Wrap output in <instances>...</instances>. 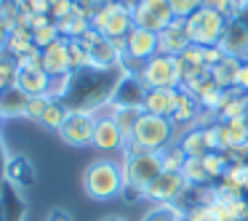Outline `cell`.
<instances>
[{
	"mask_svg": "<svg viewBox=\"0 0 248 221\" xmlns=\"http://www.w3.org/2000/svg\"><path fill=\"white\" fill-rule=\"evenodd\" d=\"M83 189L93 200H112L123 194V165H118L115 160H93L83 173Z\"/></svg>",
	"mask_w": 248,
	"mask_h": 221,
	"instance_id": "cell-1",
	"label": "cell"
},
{
	"mask_svg": "<svg viewBox=\"0 0 248 221\" xmlns=\"http://www.w3.org/2000/svg\"><path fill=\"white\" fill-rule=\"evenodd\" d=\"M163 173V160H160V152H150V149H141V152H128L123 162V181L125 189L141 194L144 197V189L155 181L157 176ZM123 189V192H125Z\"/></svg>",
	"mask_w": 248,
	"mask_h": 221,
	"instance_id": "cell-2",
	"label": "cell"
},
{
	"mask_svg": "<svg viewBox=\"0 0 248 221\" xmlns=\"http://www.w3.org/2000/svg\"><path fill=\"white\" fill-rule=\"evenodd\" d=\"M173 139V123L171 118H157V115H141L139 123L134 125V133L125 141L128 144V152H160L163 147H168Z\"/></svg>",
	"mask_w": 248,
	"mask_h": 221,
	"instance_id": "cell-3",
	"label": "cell"
},
{
	"mask_svg": "<svg viewBox=\"0 0 248 221\" xmlns=\"http://www.w3.org/2000/svg\"><path fill=\"white\" fill-rule=\"evenodd\" d=\"M230 19L221 16L216 11H208V8L200 6L192 16L184 19L187 24V38L192 45H200V48H208V45H219L221 35H224V27Z\"/></svg>",
	"mask_w": 248,
	"mask_h": 221,
	"instance_id": "cell-4",
	"label": "cell"
},
{
	"mask_svg": "<svg viewBox=\"0 0 248 221\" xmlns=\"http://www.w3.org/2000/svg\"><path fill=\"white\" fill-rule=\"evenodd\" d=\"M139 80L144 88H182V72H179L176 56L157 54L141 64Z\"/></svg>",
	"mask_w": 248,
	"mask_h": 221,
	"instance_id": "cell-5",
	"label": "cell"
},
{
	"mask_svg": "<svg viewBox=\"0 0 248 221\" xmlns=\"http://www.w3.org/2000/svg\"><path fill=\"white\" fill-rule=\"evenodd\" d=\"M131 16H134V27L150 29L155 35L163 32L176 19L171 6H168V0H136L131 6Z\"/></svg>",
	"mask_w": 248,
	"mask_h": 221,
	"instance_id": "cell-6",
	"label": "cell"
},
{
	"mask_svg": "<svg viewBox=\"0 0 248 221\" xmlns=\"http://www.w3.org/2000/svg\"><path fill=\"white\" fill-rule=\"evenodd\" d=\"M93 128H96L93 112H88V109H70L56 133L70 147H88L93 141Z\"/></svg>",
	"mask_w": 248,
	"mask_h": 221,
	"instance_id": "cell-7",
	"label": "cell"
},
{
	"mask_svg": "<svg viewBox=\"0 0 248 221\" xmlns=\"http://www.w3.org/2000/svg\"><path fill=\"white\" fill-rule=\"evenodd\" d=\"M189 184L184 181V176L179 171H163L150 187L144 189V197L152 200L155 205H168L182 200V194H187Z\"/></svg>",
	"mask_w": 248,
	"mask_h": 221,
	"instance_id": "cell-8",
	"label": "cell"
},
{
	"mask_svg": "<svg viewBox=\"0 0 248 221\" xmlns=\"http://www.w3.org/2000/svg\"><path fill=\"white\" fill-rule=\"evenodd\" d=\"M176 102H179V88H147L144 99H141V109L147 115L171 118L176 112Z\"/></svg>",
	"mask_w": 248,
	"mask_h": 221,
	"instance_id": "cell-9",
	"label": "cell"
},
{
	"mask_svg": "<svg viewBox=\"0 0 248 221\" xmlns=\"http://www.w3.org/2000/svg\"><path fill=\"white\" fill-rule=\"evenodd\" d=\"M189 38H187V24L184 19H173L163 32H157V54L166 56H179L189 48Z\"/></svg>",
	"mask_w": 248,
	"mask_h": 221,
	"instance_id": "cell-10",
	"label": "cell"
},
{
	"mask_svg": "<svg viewBox=\"0 0 248 221\" xmlns=\"http://www.w3.org/2000/svg\"><path fill=\"white\" fill-rule=\"evenodd\" d=\"M219 48L227 56H235L240 61H248V29L237 19H230L224 27V35L219 40Z\"/></svg>",
	"mask_w": 248,
	"mask_h": 221,
	"instance_id": "cell-11",
	"label": "cell"
},
{
	"mask_svg": "<svg viewBox=\"0 0 248 221\" xmlns=\"http://www.w3.org/2000/svg\"><path fill=\"white\" fill-rule=\"evenodd\" d=\"M128 43V59L134 61H150L152 56H157V35L150 32V29H141V27H134L125 38Z\"/></svg>",
	"mask_w": 248,
	"mask_h": 221,
	"instance_id": "cell-12",
	"label": "cell"
},
{
	"mask_svg": "<svg viewBox=\"0 0 248 221\" xmlns=\"http://www.w3.org/2000/svg\"><path fill=\"white\" fill-rule=\"evenodd\" d=\"M16 86L22 88L27 96H48L51 75L43 70V67H19Z\"/></svg>",
	"mask_w": 248,
	"mask_h": 221,
	"instance_id": "cell-13",
	"label": "cell"
},
{
	"mask_svg": "<svg viewBox=\"0 0 248 221\" xmlns=\"http://www.w3.org/2000/svg\"><path fill=\"white\" fill-rule=\"evenodd\" d=\"M96 149H104V152H112V149H120L125 144L123 133H120L118 123L112 118H96V128H93V141H91Z\"/></svg>",
	"mask_w": 248,
	"mask_h": 221,
	"instance_id": "cell-14",
	"label": "cell"
},
{
	"mask_svg": "<svg viewBox=\"0 0 248 221\" xmlns=\"http://www.w3.org/2000/svg\"><path fill=\"white\" fill-rule=\"evenodd\" d=\"M43 70L48 72L51 77L72 72L70 51H67V38H62V40H56V43H51L48 48H43Z\"/></svg>",
	"mask_w": 248,
	"mask_h": 221,
	"instance_id": "cell-15",
	"label": "cell"
},
{
	"mask_svg": "<svg viewBox=\"0 0 248 221\" xmlns=\"http://www.w3.org/2000/svg\"><path fill=\"white\" fill-rule=\"evenodd\" d=\"M88 54H91V64H88L91 70H112L115 64L123 61V56L118 54V48L112 45V40L104 38V35L88 48Z\"/></svg>",
	"mask_w": 248,
	"mask_h": 221,
	"instance_id": "cell-16",
	"label": "cell"
},
{
	"mask_svg": "<svg viewBox=\"0 0 248 221\" xmlns=\"http://www.w3.org/2000/svg\"><path fill=\"white\" fill-rule=\"evenodd\" d=\"M30 96L19 86L3 88L0 91V118H27Z\"/></svg>",
	"mask_w": 248,
	"mask_h": 221,
	"instance_id": "cell-17",
	"label": "cell"
},
{
	"mask_svg": "<svg viewBox=\"0 0 248 221\" xmlns=\"http://www.w3.org/2000/svg\"><path fill=\"white\" fill-rule=\"evenodd\" d=\"M240 64H243L240 59L224 54V59L216 61V64L211 67V80H214L221 91H232V88L237 86V72H240Z\"/></svg>",
	"mask_w": 248,
	"mask_h": 221,
	"instance_id": "cell-18",
	"label": "cell"
},
{
	"mask_svg": "<svg viewBox=\"0 0 248 221\" xmlns=\"http://www.w3.org/2000/svg\"><path fill=\"white\" fill-rule=\"evenodd\" d=\"M134 29V16H131V8L125 6L123 0H118V6H115L112 16H109L107 27H104V38L115 40V38H128V32Z\"/></svg>",
	"mask_w": 248,
	"mask_h": 221,
	"instance_id": "cell-19",
	"label": "cell"
},
{
	"mask_svg": "<svg viewBox=\"0 0 248 221\" xmlns=\"http://www.w3.org/2000/svg\"><path fill=\"white\" fill-rule=\"evenodd\" d=\"M141 115H144L141 104H120V102H115V107H112V112H109V118L118 123V128H120V133H123V139L128 141L131 133H134V125L139 123Z\"/></svg>",
	"mask_w": 248,
	"mask_h": 221,
	"instance_id": "cell-20",
	"label": "cell"
},
{
	"mask_svg": "<svg viewBox=\"0 0 248 221\" xmlns=\"http://www.w3.org/2000/svg\"><path fill=\"white\" fill-rule=\"evenodd\" d=\"M198 112H200V104H198V99L192 96V93H187V91H182L179 88V102H176V112L171 115V123L173 125H189V123H195L198 120Z\"/></svg>",
	"mask_w": 248,
	"mask_h": 221,
	"instance_id": "cell-21",
	"label": "cell"
},
{
	"mask_svg": "<svg viewBox=\"0 0 248 221\" xmlns=\"http://www.w3.org/2000/svg\"><path fill=\"white\" fill-rule=\"evenodd\" d=\"M246 115H248V96L240 93L237 88L227 91L224 104L219 109V120H235V118H246Z\"/></svg>",
	"mask_w": 248,
	"mask_h": 221,
	"instance_id": "cell-22",
	"label": "cell"
},
{
	"mask_svg": "<svg viewBox=\"0 0 248 221\" xmlns=\"http://www.w3.org/2000/svg\"><path fill=\"white\" fill-rule=\"evenodd\" d=\"M30 48H35V40H32V29L27 27H14L8 32V40H6V54L19 59L22 54H27Z\"/></svg>",
	"mask_w": 248,
	"mask_h": 221,
	"instance_id": "cell-23",
	"label": "cell"
},
{
	"mask_svg": "<svg viewBox=\"0 0 248 221\" xmlns=\"http://www.w3.org/2000/svg\"><path fill=\"white\" fill-rule=\"evenodd\" d=\"M179 147L184 149V155L187 157H205L208 155V141H205V131L203 128H189L187 133H184V139L179 141Z\"/></svg>",
	"mask_w": 248,
	"mask_h": 221,
	"instance_id": "cell-24",
	"label": "cell"
},
{
	"mask_svg": "<svg viewBox=\"0 0 248 221\" xmlns=\"http://www.w3.org/2000/svg\"><path fill=\"white\" fill-rule=\"evenodd\" d=\"M182 176L189 187H205V184L211 181L208 171H205V165H203V157H187V160H184V168H182Z\"/></svg>",
	"mask_w": 248,
	"mask_h": 221,
	"instance_id": "cell-25",
	"label": "cell"
},
{
	"mask_svg": "<svg viewBox=\"0 0 248 221\" xmlns=\"http://www.w3.org/2000/svg\"><path fill=\"white\" fill-rule=\"evenodd\" d=\"M67 51H70V64L72 72H80L91 64V54H88V45H83V40L78 38H67Z\"/></svg>",
	"mask_w": 248,
	"mask_h": 221,
	"instance_id": "cell-26",
	"label": "cell"
},
{
	"mask_svg": "<svg viewBox=\"0 0 248 221\" xmlns=\"http://www.w3.org/2000/svg\"><path fill=\"white\" fill-rule=\"evenodd\" d=\"M6 173L16 187H24V184L32 181V171H30V162L24 157H14V160L6 162Z\"/></svg>",
	"mask_w": 248,
	"mask_h": 221,
	"instance_id": "cell-27",
	"label": "cell"
},
{
	"mask_svg": "<svg viewBox=\"0 0 248 221\" xmlns=\"http://www.w3.org/2000/svg\"><path fill=\"white\" fill-rule=\"evenodd\" d=\"M160 160H163V171H179L182 173L187 155H184V149L179 144H168L160 149Z\"/></svg>",
	"mask_w": 248,
	"mask_h": 221,
	"instance_id": "cell-28",
	"label": "cell"
},
{
	"mask_svg": "<svg viewBox=\"0 0 248 221\" xmlns=\"http://www.w3.org/2000/svg\"><path fill=\"white\" fill-rule=\"evenodd\" d=\"M141 221H184V210L176 208V203L155 205L152 210H147V216Z\"/></svg>",
	"mask_w": 248,
	"mask_h": 221,
	"instance_id": "cell-29",
	"label": "cell"
},
{
	"mask_svg": "<svg viewBox=\"0 0 248 221\" xmlns=\"http://www.w3.org/2000/svg\"><path fill=\"white\" fill-rule=\"evenodd\" d=\"M16 75H19V64L14 56H8L6 51L0 54V91L3 88H11L16 86Z\"/></svg>",
	"mask_w": 248,
	"mask_h": 221,
	"instance_id": "cell-30",
	"label": "cell"
},
{
	"mask_svg": "<svg viewBox=\"0 0 248 221\" xmlns=\"http://www.w3.org/2000/svg\"><path fill=\"white\" fill-rule=\"evenodd\" d=\"M67 112H70V109L62 102H51L48 109L43 112V118H40V125H46L48 131H59L62 123H64V118H67Z\"/></svg>",
	"mask_w": 248,
	"mask_h": 221,
	"instance_id": "cell-31",
	"label": "cell"
},
{
	"mask_svg": "<svg viewBox=\"0 0 248 221\" xmlns=\"http://www.w3.org/2000/svg\"><path fill=\"white\" fill-rule=\"evenodd\" d=\"M203 165H205V171H208L211 178H221L227 173V168H230V160H227L224 152H208V155L203 157Z\"/></svg>",
	"mask_w": 248,
	"mask_h": 221,
	"instance_id": "cell-32",
	"label": "cell"
},
{
	"mask_svg": "<svg viewBox=\"0 0 248 221\" xmlns=\"http://www.w3.org/2000/svg\"><path fill=\"white\" fill-rule=\"evenodd\" d=\"M3 205H6V221H24L27 210H24V203L19 200L16 192H6L3 194Z\"/></svg>",
	"mask_w": 248,
	"mask_h": 221,
	"instance_id": "cell-33",
	"label": "cell"
},
{
	"mask_svg": "<svg viewBox=\"0 0 248 221\" xmlns=\"http://www.w3.org/2000/svg\"><path fill=\"white\" fill-rule=\"evenodd\" d=\"M32 40H35V48H48L51 43H56V40H62V35H59V29H56V24L51 22V24H46V27H40V29H32Z\"/></svg>",
	"mask_w": 248,
	"mask_h": 221,
	"instance_id": "cell-34",
	"label": "cell"
},
{
	"mask_svg": "<svg viewBox=\"0 0 248 221\" xmlns=\"http://www.w3.org/2000/svg\"><path fill=\"white\" fill-rule=\"evenodd\" d=\"M72 72H67V75H54L51 77V86H48V99H54V102H62V99L67 96V91L72 88Z\"/></svg>",
	"mask_w": 248,
	"mask_h": 221,
	"instance_id": "cell-35",
	"label": "cell"
},
{
	"mask_svg": "<svg viewBox=\"0 0 248 221\" xmlns=\"http://www.w3.org/2000/svg\"><path fill=\"white\" fill-rule=\"evenodd\" d=\"M168 6H171L176 19H187L200 8V0H168Z\"/></svg>",
	"mask_w": 248,
	"mask_h": 221,
	"instance_id": "cell-36",
	"label": "cell"
},
{
	"mask_svg": "<svg viewBox=\"0 0 248 221\" xmlns=\"http://www.w3.org/2000/svg\"><path fill=\"white\" fill-rule=\"evenodd\" d=\"M208 219L211 221H235V216H232L230 205H227V200L216 197L214 203L208 205Z\"/></svg>",
	"mask_w": 248,
	"mask_h": 221,
	"instance_id": "cell-37",
	"label": "cell"
},
{
	"mask_svg": "<svg viewBox=\"0 0 248 221\" xmlns=\"http://www.w3.org/2000/svg\"><path fill=\"white\" fill-rule=\"evenodd\" d=\"M51 102H54V99H48V96H30V102H27V118L30 120H38V123H40V118H43V112L48 109Z\"/></svg>",
	"mask_w": 248,
	"mask_h": 221,
	"instance_id": "cell-38",
	"label": "cell"
},
{
	"mask_svg": "<svg viewBox=\"0 0 248 221\" xmlns=\"http://www.w3.org/2000/svg\"><path fill=\"white\" fill-rule=\"evenodd\" d=\"M200 6L208 8V11L221 14L227 19H232V14H235V0H200Z\"/></svg>",
	"mask_w": 248,
	"mask_h": 221,
	"instance_id": "cell-39",
	"label": "cell"
},
{
	"mask_svg": "<svg viewBox=\"0 0 248 221\" xmlns=\"http://www.w3.org/2000/svg\"><path fill=\"white\" fill-rule=\"evenodd\" d=\"M235 221H248V200L246 197H235V200H227Z\"/></svg>",
	"mask_w": 248,
	"mask_h": 221,
	"instance_id": "cell-40",
	"label": "cell"
},
{
	"mask_svg": "<svg viewBox=\"0 0 248 221\" xmlns=\"http://www.w3.org/2000/svg\"><path fill=\"white\" fill-rule=\"evenodd\" d=\"M184 221H211L208 219V205H189L184 210Z\"/></svg>",
	"mask_w": 248,
	"mask_h": 221,
	"instance_id": "cell-41",
	"label": "cell"
},
{
	"mask_svg": "<svg viewBox=\"0 0 248 221\" xmlns=\"http://www.w3.org/2000/svg\"><path fill=\"white\" fill-rule=\"evenodd\" d=\"M224 59V51L219 48V45H208V48H203V61H205V67H214L216 61H221Z\"/></svg>",
	"mask_w": 248,
	"mask_h": 221,
	"instance_id": "cell-42",
	"label": "cell"
},
{
	"mask_svg": "<svg viewBox=\"0 0 248 221\" xmlns=\"http://www.w3.org/2000/svg\"><path fill=\"white\" fill-rule=\"evenodd\" d=\"M24 8L30 14H51V0H24Z\"/></svg>",
	"mask_w": 248,
	"mask_h": 221,
	"instance_id": "cell-43",
	"label": "cell"
},
{
	"mask_svg": "<svg viewBox=\"0 0 248 221\" xmlns=\"http://www.w3.org/2000/svg\"><path fill=\"white\" fill-rule=\"evenodd\" d=\"M232 19H237V22H240L243 27L248 29V0H243V3H235V14H232Z\"/></svg>",
	"mask_w": 248,
	"mask_h": 221,
	"instance_id": "cell-44",
	"label": "cell"
},
{
	"mask_svg": "<svg viewBox=\"0 0 248 221\" xmlns=\"http://www.w3.org/2000/svg\"><path fill=\"white\" fill-rule=\"evenodd\" d=\"M237 91L240 93H248V61H243L240 64V72H237Z\"/></svg>",
	"mask_w": 248,
	"mask_h": 221,
	"instance_id": "cell-45",
	"label": "cell"
},
{
	"mask_svg": "<svg viewBox=\"0 0 248 221\" xmlns=\"http://www.w3.org/2000/svg\"><path fill=\"white\" fill-rule=\"evenodd\" d=\"M46 221H72V216L67 213V210L56 208V210H51V213H48V219H46Z\"/></svg>",
	"mask_w": 248,
	"mask_h": 221,
	"instance_id": "cell-46",
	"label": "cell"
},
{
	"mask_svg": "<svg viewBox=\"0 0 248 221\" xmlns=\"http://www.w3.org/2000/svg\"><path fill=\"white\" fill-rule=\"evenodd\" d=\"M8 24H6V19L0 16V51H6V40H8Z\"/></svg>",
	"mask_w": 248,
	"mask_h": 221,
	"instance_id": "cell-47",
	"label": "cell"
},
{
	"mask_svg": "<svg viewBox=\"0 0 248 221\" xmlns=\"http://www.w3.org/2000/svg\"><path fill=\"white\" fill-rule=\"evenodd\" d=\"M0 221H6V205H3V197H0Z\"/></svg>",
	"mask_w": 248,
	"mask_h": 221,
	"instance_id": "cell-48",
	"label": "cell"
},
{
	"mask_svg": "<svg viewBox=\"0 0 248 221\" xmlns=\"http://www.w3.org/2000/svg\"><path fill=\"white\" fill-rule=\"evenodd\" d=\"M104 221H123V219H115V216H109V219H104Z\"/></svg>",
	"mask_w": 248,
	"mask_h": 221,
	"instance_id": "cell-49",
	"label": "cell"
},
{
	"mask_svg": "<svg viewBox=\"0 0 248 221\" xmlns=\"http://www.w3.org/2000/svg\"><path fill=\"white\" fill-rule=\"evenodd\" d=\"M0 128H3V118H0Z\"/></svg>",
	"mask_w": 248,
	"mask_h": 221,
	"instance_id": "cell-50",
	"label": "cell"
},
{
	"mask_svg": "<svg viewBox=\"0 0 248 221\" xmlns=\"http://www.w3.org/2000/svg\"><path fill=\"white\" fill-rule=\"evenodd\" d=\"M246 96H248V93H246Z\"/></svg>",
	"mask_w": 248,
	"mask_h": 221,
	"instance_id": "cell-51",
	"label": "cell"
}]
</instances>
